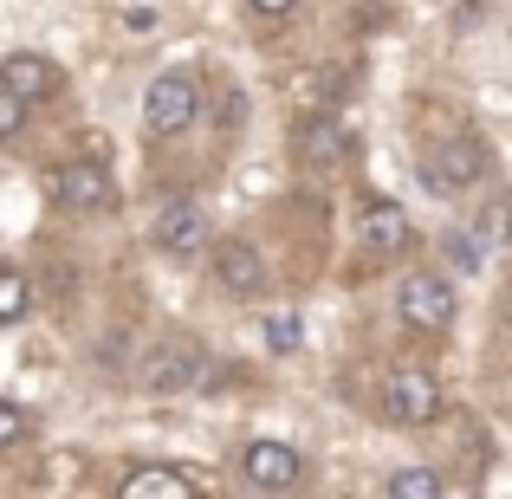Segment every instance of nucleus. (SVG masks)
Returning <instances> with one entry per match:
<instances>
[{
  "label": "nucleus",
  "instance_id": "obj_4",
  "mask_svg": "<svg viewBox=\"0 0 512 499\" xmlns=\"http://www.w3.org/2000/svg\"><path fill=\"white\" fill-rule=\"evenodd\" d=\"M150 240H156V253H169V260H201L214 234H208V214H201L195 201H188V195H169L163 208H156Z\"/></svg>",
  "mask_w": 512,
  "mask_h": 499
},
{
  "label": "nucleus",
  "instance_id": "obj_20",
  "mask_svg": "<svg viewBox=\"0 0 512 499\" xmlns=\"http://www.w3.org/2000/svg\"><path fill=\"white\" fill-rule=\"evenodd\" d=\"M487 234L493 240H512V208H506V201H493V208H487Z\"/></svg>",
  "mask_w": 512,
  "mask_h": 499
},
{
  "label": "nucleus",
  "instance_id": "obj_16",
  "mask_svg": "<svg viewBox=\"0 0 512 499\" xmlns=\"http://www.w3.org/2000/svg\"><path fill=\"white\" fill-rule=\"evenodd\" d=\"M435 493H441L435 467H402V474H389V499H435Z\"/></svg>",
  "mask_w": 512,
  "mask_h": 499
},
{
  "label": "nucleus",
  "instance_id": "obj_2",
  "mask_svg": "<svg viewBox=\"0 0 512 499\" xmlns=\"http://www.w3.org/2000/svg\"><path fill=\"white\" fill-rule=\"evenodd\" d=\"M195 117H201V91H195V78L163 72L150 91H143V130H150V137H182Z\"/></svg>",
  "mask_w": 512,
  "mask_h": 499
},
{
  "label": "nucleus",
  "instance_id": "obj_7",
  "mask_svg": "<svg viewBox=\"0 0 512 499\" xmlns=\"http://www.w3.org/2000/svg\"><path fill=\"white\" fill-rule=\"evenodd\" d=\"M201 350H195V337H163V344H150V363H143V383L156 389V396H175V389H188V383H201Z\"/></svg>",
  "mask_w": 512,
  "mask_h": 499
},
{
  "label": "nucleus",
  "instance_id": "obj_18",
  "mask_svg": "<svg viewBox=\"0 0 512 499\" xmlns=\"http://www.w3.org/2000/svg\"><path fill=\"white\" fill-rule=\"evenodd\" d=\"M266 344H273V350H292V344H299V318H292V312H273V318H266Z\"/></svg>",
  "mask_w": 512,
  "mask_h": 499
},
{
  "label": "nucleus",
  "instance_id": "obj_19",
  "mask_svg": "<svg viewBox=\"0 0 512 499\" xmlns=\"http://www.w3.org/2000/svg\"><path fill=\"white\" fill-rule=\"evenodd\" d=\"M13 441H26V409L20 402H0V448H13Z\"/></svg>",
  "mask_w": 512,
  "mask_h": 499
},
{
  "label": "nucleus",
  "instance_id": "obj_12",
  "mask_svg": "<svg viewBox=\"0 0 512 499\" xmlns=\"http://www.w3.org/2000/svg\"><path fill=\"white\" fill-rule=\"evenodd\" d=\"M299 156H305V163H318V169L344 163V156H350V130L338 124V117H312V124L299 130Z\"/></svg>",
  "mask_w": 512,
  "mask_h": 499
},
{
  "label": "nucleus",
  "instance_id": "obj_1",
  "mask_svg": "<svg viewBox=\"0 0 512 499\" xmlns=\"http://www.w3.org/2000/svg\"><path fill=\"white\" fill-rule=\"evenodd\" d=\"M487 169H493V156H487L480 137H448L422 156V182L435 188V195H467L474 182H487Z\"/></svg>",
  "mask_w": 512,
  "mask_h": 499
},
{
  "label": "nucleus",
  "instance_id": "obj_13",
  "mask_svg": "<svg viewBox=\"0 0 512 499\" xmlns=\"http://www.w3.org/2000/svg\"><path fill=\"white\" fill-rule=\"evenodd\" d=\"M124 499H195V480L175 467H137L124 474Z\"/></svg>",
  "mask_w": 512,
  "mask_h": 499
},
{
  "label": "nucleus",
  "instance_id": "obj_11",
  "mask_svg": "<svg viewBox=\"0 0 512 499\" xmlns=\"http://www.w3.org/2000/svg\"><path fill=\"white\" fill-rule=\"evenodd\" d=\"M409 240H415V227H409V214H402L396 201H383V195L363 201V247L370 253H402Z\"/></svg>",
  "mask_w": 512,
  "mask_h": 499
},
{
  "label": "nucleus",
  "instance_id": "obj_17",
  "mask_svg": "<svg viewBox=\"0 0 512 499\" xmlns=\"http://www.w3.org/2000/svg\"><path fill=\"white\" fill-rule=\"evenodd\" d=\"M26 111H33V104H26V98H20L13 85H0V143H7V137H20Z\"/></svg>",
  "mask_w": 512,
  "mask_h": 499
},
{
  "label": "nucleus",
  "instance_id": "obj_3",
  "mask_svg": "<svg viewBox=\"0 0 512 499\" xmlns=\"http://www.w3.org/2000/svg\"><path fill=\"white\" fill-rule=\"evenodd\" d=\"M46 195L59 201V208H72V214H98V208H111V201H117V182H111V169H104V163L78 156V163H59V169L46 175Z\"/></svg>",
  "mask_w": 512,
  "mask_h": 499
},
{
  "label": "nucleus",
  "instance_id": "obj_5",
  "mask_svg": "<svg viewBox=\"0 0 512 499\" xmlns=\"http://www.w3.org/2000/svg\"><path fill=\"white\" fill-rule=\"evenodd\" d=\"M396 305H402V325H415V331H448L454 325V286L441 273H409L396 286Z\"/></svg>",
  "mask_w": 512,
  "mask_h": 499
},
{
  "label": "nucleus",
  "instance_id": "obj_8",
  "mask_svg": "<svg viewBox=\"0 0 512 499\" xmlns=\"http://www.w3.org/2000/svg\"><path fill=\"white\" fill-rule=\"evenodd\" d=\"M240 467H247V480H253V487H266V493H286V487H299V474H305L299 448H286V441H247Z\"/></svg>",
  "mask_w": 512,
  "mask_h": 499
},
{
  "label": "nucleus",
  "instance_id": "obj_6",
  "mask_svg": "<svg viewBox=\"0 0 512 499\" xmlns=\"http://www.w3.org/2000/svg\"><path fill=\"white\" fill-rule=\"evenodd\" d=\"M383 409H389V422L422 428V422H435V415H441V383L428 370H396L383 383Z\"/></svg>",
  "mask_w": 512,
  "mask_h": 499
},
{
  "label": "nucleus",
  "instance_id": "obj_14",
  "mask_svg": "<svg viewBox=\"0 0 512 499\" xmlns=\"http://www.w3.org/2000/svg\"><path fill=\"white\" fill-rule=\"evenodd\" d=\"M441 247H448V260H454V273H480L487 266V234H467V227H454V234H441Z\"/></svg>",
  "mask_w": 512,
  "mask_h": 499
},
{
  "label": "nucleus",
  "instance_id": "obj_9",
  "mask_svg": "<svg viewBox=\"0 0 512 499\" xmlns=\"http://www.w3.org/2000/svg\"><path fill=\"white\" fill-rule=\"evenodd\" d=\"M0 85H13L26 104H46V98L65 91V72L52 59H39V52H7V59H0Z\"/></svg>",
  "mask_w": 512,
  "mask_h": 499
},
{
  "label": "nucleus",
  "instance_id": "obj_21",
  "mask_svg": "<svg viewBox=\"0 0 512 499\" xmlns=\"http://www.w3.org/2000/svg\"><path fill=\"white\" fill-rule=\"evenodd\" d=\"M292 7H299V0H253V13H266V20H286Z\"/></svg>",
  "mask_w": 512,
  "mask_h": 499
},
{
  "label": "nucleus",
  "instance_id": "obj_10",
  "mask_svg": "<svg viewBox=\"0 0 512 499\" xmlns=\"http://www.w3.org/2000/svg\"><path fill=\"white\" fill-rule=\"evenodd\" d=\"M214 279L240 299H253V292H266V253L253 240H221L214 247Z\"/></svg>",
  "mask_w": 512,
  "mask_h": 499
},
{
  "label": "nucleus",
  "instance_id": "obj_15",
  "mask_svg": "<svg viewBox=\"0 0 512 499\" xmlns=\"http://www.w3.org/2000/svg\"><path fill=\"white\" fill-rule=\"evenodd\" d=\"M26 305H33V286H26V273L0 266V325H20Z\"/></svg>",
  "mask_w": 512,
  "mask_h": 499
}]
</instances>
